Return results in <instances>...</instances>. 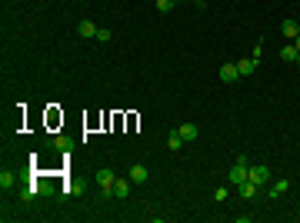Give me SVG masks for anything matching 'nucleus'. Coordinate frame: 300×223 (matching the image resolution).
<instances>
[{"label": "nucleus", "instance_id": "0eeeda50", "mask_svg": "<svg viewBox=\"0 0 300 223\" xmlns=\"http://www.w3.org/2000/svg\"><path fill=\"white\" fill-rule=\"evenodd\" d=\"M280 30H283V37H287V40L293 44V40H297V34H300V24H297L293 17H287V20L280 24Z\"/></svg>", "mask_w": 300, "mask_h": 223}, {"label": "nucleus", "instance_id": "f3484780", "mask_svg": "<svg viewBox=\"0 0 300 223\" xmlns=\"http://www.w3.org/2000/svg\"><path fill=\"white\" fill-rule=\"evenodd\" d=\"M280 57H283V60H297V47H293V44H287V47L280 50Z\"/></svg>", "mask_w": 300, "mask_h": 223}, {"label": "nucleus", "instance_id": "20e7f679", "mask_svg": "<svg viewBox=\"0 0 300 223\" xmlns=\"http://www.w3.org/2000/svg\"><path fill=\"white\" fill-rule=\"evenodd\" d=\"M177 133H180V140H184V143H194V140L200 137L197 123H180V127H177Z\"/></svg>", "mask_w": 300, "mask_h": 223}, {"label": "nucleus", "instance_id": "6ab92c4d", "mask_svg": "<svg viewBox=\"0 0 300 223\" xmlns=\"http://www.w3.org/2000/svg\"><path fill=\"white\" fill-rule=\"evenodd\" d=\"M214 200H217V203H224V200H227V186H217V190H214Z\"/></svg>", "mask_w": 300, "mask_h": 223}, {"label": "nucleus", "instance_id": "1a4fd4ad", "mask_svg": "<svg viewBox=\"0 0 300 223\" xmlns=\"http://www.w3.org/2000/svg\"><path fill=\"white\" fill-rule=\"evenodd\" d=\"M237 193L244 196V200H253V196H257V183H253V180H244V183H237Z\"/></svg>", "mask_w": 300, "mask_h": 223}, {"label": "nucleus", "instance_id": "a211bd4d", "mask_svg": "<svg viewBox=\"0 0 300 223\" xmlns=\"http://www.w3.org/2000/svg\"><path fill=\"white\" fill-rule=\"evenodd\" d=\"M0 186H4V190H7V186H14V173H10V170H4V173H0Z\"/></svg>", "mask_w": 300, "mask_h": 223}, {"label": "nucleus", "instance_id": "f257e3e1", "mask_svg": "<svg viewBox=\"0 0 300 223\" xmlns=\"http://www.w3.org/2000/svg\"><path fill=\"white\" fill-rule=\"evenodd\" d=\"M227 180H230V183H244V180H250V160L247 157H237L234 160V167H230V173H227Z\"/></svg>", "mask_w": 300, "mask_h": 223}, {"label": "nucleus", "instance_id": "39448f33", "mask_svg": "<svg viewBox=\"0 0 300 223\" xmlns=\"http://www.w3.org/2000/svg\"><path fill=\"white\" fill-rule=\"evenodd\" d=\"M97 183L103 186V193L110 196V193H113V170H107V167H103V170H97Z\"/></svg>", "mask_w": 300, "mask_h": 223}, {"label": "nucleus", "instance_id": "9b49d317", "mask_svg": "<svg viewBox=\"0 0 300 223\" xmlns=\"http://www.w3.org/2000/svg\"><path fill=\"white\" fill-rule=\"evenodd\" d=\"M237 70H240V77H250L253 70H257V60H253V57H244V60H237Z\"/></svg>", "mask_w": 300, "mask_h": 223}, {"label": "nucleus", "instance_id": "dca6fc26", "mask_svg": "<svg viewBox=\"0 0 300 223\" xmlns=\"http://www.w3.org/2000/svg\"><path fill=\"white\" fill-rule=\"evenodd\" d=\"M174 7H177V0H157V10H160V14H170Z\"/></svg>", "mask_w": 300, "mask_h": 223}, {"label": "nucleus", "instance_id": "9d476101", "mask_svg": "<svg viewBox=\"0 0 300 223\" xmlns=\"http://www.w3.org/2000/svg\"><path fill=\"white\" fill-rule=\"evenodd\" d=\"M97 24H90V20H80V27H77V34H80V37L84 40H90V37H97Z\"/></svg>", "mask_w": 300, "mask_h": 223}, {"label": "nucleus", "instance_id": "aec40b11", "mask_svg": "<svg viewBox=\"0 0 300 223\" xmlns=\"http://www.w3.org/2000/svg\"><path fill=\"white\" fill-rule=\"evenodd\" d=\"M110 37H113L110 30H103V27H100V30H97V37H94V40H100V44H107V40H110Z\"/></svg>", "mask_w": 300, "mask_h": 223}, {"label": "nucleus", "instance_id": "412c9836", "mask_svg": "<svg viewBox=\"0 0 300 223\" xmlns=\"http://www.w3.org/2000/svg\"><path fill=\"white\" fill-rule=\"evenodd\" d=\"M293 47H297V50H300V34H297V40H293Z\"/></svg>", "mask_w": 300, "mask_h": 223}, {"label": "nucleus", "instance_id": "7ed1b4c3", "mask_svg": "<svg viewBox=\"0 0 300 223\" xmlns=\"http://www.w3.org/2000/svg\"><path fill=\"white\" fill-rule=\"evenodd\" d=\"M127 177H130V183H133V186H140V183H147V180H150V170L143 167V163H133Z\"/></svg>", "mask_w": 300, "mask_h": 223}, {"label": "nucleus", "instance_id": "4468645a", "mask_svg": "<svg viewBox=\"0 0 300 223\" xmlns=\"http://www.w3.org/2000/svg\"><path fill=\"white\" fill-rule=\"evenodd\" d=\"M180 147H184V140H180V133L174 130V133H170V137H167V150H174V153H177Z\"/></svg>", "mask_w": 300, "mask_h": 223}, {"label": "nucleus", "instance_id": "4be33fe9", "mask_svg": "<svg viewBox=\"0 0 300 223\" xmlns=\"http://www.w3.org/2000/svg\"><path fill=\"white\" fill-rule=\"evenodd\" d=\"M194 4H197V7H204V4H207V0H194Z\"/></svg>", "mask_w": 300, "mask_h": 223}, {"label": "nucleus", "instance_id": "ddd939ff", "mask_svg": "<svg viewBox=\"0 0 300 223\" xmlns=\"http://www.w3.org/2000/svg\"><path fill=\"white\" fill-rule=\"evenodd\" d=\"M287 190H290V180H277V183L270 186V196H283Z\"/></svg>", "mask_w": 300, "mask_h": 223}, {"label": "nucleus", "instance_id": "f03ea898", "mask_svg": "<svg viewBox=\"0 0 300 223\" xmlns=\"http://www.w3.org/2000/svg\"><path fill=\"white\" fill-rule=\"evenodd\" d=\"M250 180L257 186H267V183H270V170L263 167V163H250Z\"/></svg>", "mask_w": 300, "mask_h": 223}, {"label": "nucleus", "instance_id": "6e6552de", "mask_svg": "<svg viewBox=\"0 0 300 223\" xmlns=\"http://www.w3.org/2000/svg\"><path fill=\"white\" fill-rule=\"evenodd\" d=\"M130 177L127 180H113V196H117V200H127V196H130Z\"/></svg>", "mask_w": 300, "mask_h": 223}, {"label": "nucleus", "instance_id": "f8f14e48", "mask_svg": "<svg viewBox=\"0 0 300 223\" xmlns=\"http://www.w3.org/2000/svg\"><path fill=\"white\" fill-rule=\"evenodd\" d=\"M54 147L60 150V153H67V150L74 147V140H70V137H64V133H60V137H54Z\"/></svg>", "mask_w": 300, "mask_h": 223}, {"label": "nucleus", "instance_id": "423d86ee", "mask_svg": "<svg viewBox=\"0 0 300 223\" xmlns=\"http://www.w3.org/2000/svg\"><path fill=\"white\" fill-rule=\"evenodd\" d=\"M220 80H224V84H237V80H240L237 64H224V67H220Z\"/></svg>", "mask_w": 300, "mask_h": 223}, {"label": "nucleus", "instance_id": "2eb2a0df", "mask_svg": "<svg viewBox=\"0 0 300 223\" xmlns=\"http://www.w3.org/2000/svg\"><path fill=\"white\" fill-rule=\"evenodd\" d=\"M37 193H40V186H24V190H20V200H24V203H30Z\"/></svg>", "mask_w": 300, "mask_h": 223}]
</instances>
